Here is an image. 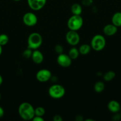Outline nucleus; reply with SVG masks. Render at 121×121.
I'll list each match as a JSON object with an SVG mask.
<instances>
[{"label": "nucleus", "mask_w": 121, "mask_h": 121, "mask_svg": "<svg viewBox=\"0 0 121 121\" xmlns=\"http://www.w3.org/2000/svg\"><path fill=\"white\" fill-rule=\"evenodd\" d=\"M105 85L102 81H98L94 85V90L96 93H102L104 89Z\"/></svg>", "instance_id": "obj_18"}, {"label": "nucleus", "mask_w": 121, "mask_h": 121, "mask_svg": "<svg viewBox=\"0 0 121 121\" xmlns=\"http://www.w3.org/2000/svg\"><path fill=\"white\" fill-rule=\"evenodd\" d=\"M14 1H17H17H21V0H14Z\"/></svg>", "instance_id": "obj_33"}, {"label": "nucleus", "mask_w": 121, "mask_h": 121, "mask_svg": "<svg viewBox=\"0 0 121 121\" xmlns=\"http://www.w3.org/2000/svg\"><path fill=\"white\" fill-rule=\"evenodd\" d=\"M72 60L68 54H64V53L58 54L56 59L58 65L62 67H70L72 63Z\"/></svg>", "instance_id": "obj_9"}, {"label": "nucleus", "mask_w": 121, "mask_h": 121, "mask_svg": "<svg viewBox=\"0 0 121 121\" xmlns=\"http://www.w3.org/2000/svg\"><path fill=\"white\" fill-rule=\"evenodd\" d=\"M83 26V19L81 15H72L67 21V27L70 30L77 31Z\"/></svg>", "instance_id": "obj_5"}, {"label": "nucleus", "mask_w": 121, "mask_h": 121, "mask_svg": "<svg viewBox=\"0 0 121 121\" xmlns=\"http://www.w3.org/2000/svg\"><path fill=\"white\" fill-rule=\"evenodd\" d=\"M116 76V73L113 71H108L103 75V79L105 81L110 82Z\"/></svg>", "instance_id": "obj_19"}, {"label": "nucleus", "mask_w": 121, "mask_h": 121, "mask_svg": "<svg viewBox=\"0 0 121 121\" xmlns=\"http://www.w3.org/2000/svg\"><path fill=\"white\" fill-rule=\"evenodd\" d=\"M28 7L33 11H39L42 9L46 4L47 0H27Z\"/></svg>", "instance_id": "obj_10"}, {"label": "nucleus", "mask_w": 121, "mask_h": 121, "mask_svg": "<svg viewBox=\"0 0 121 121\" xmlns=\"http://www.w3.org/2000/svg\"><path fill=\"white\" fill-rule=\"evenodd\" d=\"M76 118H79L78 119H77V121H82L83 120V117H82L81 115H78L77 116V117H76Z\"/></svg>", "instance_id": "obj_29"}, {"label": "nucleus", "mask_w": 121, "mask_h": 121, "mask_svg": "<svg viewBox=\"0 0 121 121\" xmlns=\"http://www.w3.org/2000/svg\"><path fill=\"white\" fill-rule=\"evenodd\" d=\"M48 94L52 99H61L65 95V89L62 85L54 84L50 86L49 88Z\"/></svg>", "instance_id": "obj_3"}, {"label": "nucleus", "mask_w": 121, "mask_h": 121, "mask_svg": "<svg viewBox=\"0 0 121 121\" xmlns=\"http://www.w3.org/2000/svg\"><path fill=\"white\" fill-rule=\"evenodd\" d=\"M2 46L0 45V56L1 55V54H2Z\"/></svg>", "instance_id": "obj_31"}, {"label": "nucleus", "mask_w": 121, "mask_h": 121, "mask_svg": "<svg viewBox=\"0 0 121 121\" xmlns=\"http://www.w3.org/2000/svg\"><path fill=\"white\" fill-rule=\"evenodd\" d=\"M68 56L72 60H75L78 57L79 55V52L78 48L75 47L74 46L71 48L68 52Z\"/></svg>", "instance_id": "obj_17"}, {"label": "nucleus", "mask_w": 121, "mask_h": 121, "mask_svg": "<svg viewBox=\"0 0 121 121\" xmlns=\"http://www.w3.org/2000/svg\"><path fill=\"white\" fill-rule=\"evenodd\" d=\"M120 113H121V111H120Z\"/></svg>", "instance_id": "obj_35"}, {"label": "nucleus", "mask_w": 121, "mask_h": 121, "mask_svg": "<svg viewBox=\"0 0 121 121\" xmlns=\"http://www.w3.org/2000/svg\"><path fill=\"white\" fill-rule=\"evenodd\" d=\"M117 31V27L112 24L106 25L103 28V33L107 36H113Z\"/></svg>", "instance_id": "obj_12"}, {"label": "nucleus", "mask_w": 121, "mask_h": 121, "mask_svg": "<svg viewBox=\"0 0 121 121\" xmlns=\"http://www.w3.org/2000/svg\"><path fill=\"white\" fill-rule=\"evenodd\" d=\"M45 109L42 106H39L36 108L34 109V113H35V116H39V117H42L45 115Z\"/></svg>", "instance_id": "obj_21"}, {"label": "nucleus", "mask_w": 121, "mask_h": 121, "mask_svg": "<svg viewBox=\"0 0 121 121\" xmlns=\"http://www.w3.org/2000/svg\"><path fill=\"white\" fill-rule=\"evenodd\" d=\"M2 82H3V79H2V77L1 76V75L0 74V86L2 85Z\"/></svg>", "instance_id": "obj_30"}, {"label": "nucleus", "mask_w": 121, "mask_h": 121, "mask_svg": "<svg viewBox=\"0 0 121 121\" xmlns=\"http://www.w3.org/2000/svg\"><path fill=\"white\" fill-rule=\"evenodd\" d=\"M112 23L117 27H121V12H116L113 15Z\"/></svg>", "instance_id": "obj_14"}, {"label": "nucleus", "mask_w": 121, "mask_h": 121, "mask_svg": "<svg viewBox=\"0 0 121 121\" xmlns=\"http://www.w3.org/2000/svg\"><path fill=\"white\" fill-rule=\"evenodd\" d=\"M32 53H33V50L30 48H27L26 50H24V52H23L22 56L25 59H29L32 57Z\"/></svg>", "instance_id": "obj_22"}, {"label": "nucleus", "mask_w": 121, "mask_h": 121, "mask_svg": "<svg viewBox=\"0 0 121 121\" xmlns=\"http://www.w3.org/2000/svg\"><path fill=\"white\" fill-rule=\"evenodd\" d=\"M43 43V39L42 35L38 33H31L27 39L28 48L32 50L38 49L42 46Z\"/></svg>", "instance_id": "obj_2"}, {"label": "nucleus", "mask_w": 121, "mask_h": 121, "mask_svg": "<svg viewBox=\"0 0 121 121\" xmlns=\"http://www.w3.org/2000/svg\"><path fill=\"white\" fill-rule=\"evenodd\" d=\"M36 79L42 83L46 82L49 81L52 78V73L51 71L46 69L39 70L36 74Z\"/></svg>", "instance_id": "obj_8"}, {"label": "nucleus", "mask_w": 121, "mask_h": 121, "mask_svg": "<svg viewBox=\"0 0 121 121\" xmlns=\"http://www.w3.org/2000/svg\"><path fill=\"white\" fill-rule=\"evenodd\" d=\"M55 51L57 54H61V53H63V52H64V47L62 45L57 44L55 47Z\"/></svg>", "instance_id": "obj_23"}, {"label": "nucleus", "mask_w": 121, "mask_h": 121, "mask_svg": "<svg viewBox=\"0 0 121 121\" xmlns=\"http://www.w3.org/2000/svg\"><path fill=\"white\" fill-rule=\"evenodd\" d=\"M106 44V41L104 37L101 34H96L91 39L90 46L96 52H100L104 49Z\"/></svg>", "instance_id": "obj_4"}, {"label": "nucleus", "mask_w": 121, "mask_h": 121, "mask_svg": "<svg viewBox=\"0 0 121 121\" xmlns=\"http://www.w3.org/2000/svg\"><path fill=\"white\" fill-rule=\"evenodd\" d=\"M94 121V120L93 119H85V121Z\"/></svg>", "instance_id": "obj_32"}, {"label": "nucleus", "mask_w": 121, "mask_h": 121, "mask_svg": "<svg viewBox=\"0 0 121 121\" xmlns=\"http://www.w3.org/2000/svg\"><path fill=\"white\" fill-rule=\"evenodd\" d=\"M1 93H0V100H1Z\"/></svg>", "instance_id": "obj_34"}, {"label": "nucleus", "mask_w": 121, "mask_h": 121, "mask_svg": "<svg viewBox=\"0 0 121 121\" xmlns=\"http://www.w3.org/2000/svg\"><path fill=\"white\" fill-rule=\"evenodd\" d=\"M53 121H62L63 119L62 117L59 115H56L53 117Z\"/></svg>", "instance_id": "obj_25"}, {"label": "nucleus", "mask_w": 121, "mask_h": 121, "mask_svg": "<svg viewBox=\"0 0 121 121\" xmlns=\"http://www.w3.org/2000/svg\"><path fill=\"white\" fill-rule=\"evenodd\" d=\"M37 17L35 14L28 12L24 14L23 17V21L26 26L28 27H33L37 23Z\"/></svg>", "instance_id": "obj_7"}, {"label": "nucleus", "mask_w": 121, "mask_h": 121, "mask_svg": "<svg viewBox=\"0 0 121 121\" xmlns=\"http://www.w3.org/2000/svg\"><path fill=\"white\" fill-rule=\"evenodd\" d=\"M32 121H44V119L42 117H39V116H34V118H33Z\"/></svg>", "instance_id": "obj_26"}, {"label": "nucleus", "mask_w": 121, "mask_h": 121, "mask_svg": "<svg viewBox=\"0 0 121 121\" xmlns=\"http://www.w3.org/2000/svg\"><path fill=\"white\" fill-rule=\"evenodd\" d=\"M71 11L72 15H81L83 11L81 5L78 3H74L71 7Z\"/></svg>", "instance_id": "obj_15"}, {"label": "nucleus", "mask_w": 121, "mask_h": 121, "mask_svg": "<svg viewBox=\"0 0 121 121\" xmlns=\"http://www.w3.org/2000/svg\"><path fill=\"white\" fill-rule=\"evenodd\" d=\"M4 115V110L0 106V118H2Z\"/></svg>", "instance_id": "obj_28"}, {"label": "nucleus", "mask_w": 121, "mask_h": 121, "mask_svg": "<svg viewBox=\"0 0 121 121\" xmlns=\"http://www.w3.org/2000/svg\"><path fill=\"white\" fill-rule=\"evenodd\" d=\"M91 50V47L90 45L88 44H84L79 46L78 50H79V54L81 55H87L90 52Z\"/></svg>", "instance_id": "obj_16"}, {"label": "nucleus", "mask_w": 121, "mask_h": 121, "mask_svg": "<svg viewBox=\"0 0 121 121\" xmlns=\"http://www.w3.org/2000/svg\"><path fill=\"white\" fill-rule=\"evenodd\" d=\"M34 107L28 102H23L19 105L18 112L20 118L24 121H30L35 116Z\"/></svg>", "instance_id": "obj_1"}, {"label": "nucleus", "mask_w": 121, "mask_h": 121, "mask_svg": "<svg viewBox=\"0 0 121 121\" xmlns=\"http://www.w3.org/2000/svg\"><path fill=\"white\" fill-rule=\"evenodd\" d=\"M65 39L68 43L72 47L78 45L80 41V36L76 31L69 30L66 33Z\"/></svg>", "instance_id": "obj_6"}, {"label": "nucleus", "mask_w": 121, "mask_h": 121, "mask_svg": "<svg viewBox=\"0 0 121 121\" xmlns=\"http://www.w3.org/2000/svg\"><path fill=\"white\" fill-rule=\"evenodd\" d=\"M92 0H83V4L85 5H90L92 4Z\"/></svg>", "instance_id": "obj_27"}, {"label": "nucleus", "mask_w": 121, "mask_h": 121, "mask_svg": "<svg viewBox=\"0 0 121 121\" xmlns=\"http://www.w3.org/2000/svg\"><path fill=\"white\" fill-rule=\"evenodd\" d=\"M107 109L112 113H115L120 112L121 106L119 103L115 100H110L107 104Z\"/></svg>", "instance_id": "obj_13"}, {"label": "nucleus", "mask_w": 121, "mask_h": 121, "mask_svg": "<svg viewBox=\"0 0 121 121\" xmlns=\"http://www.w3.org/2000/svg\"><path fill=\"white\" fill-rule=\"evenodd\" d=\"M32 60L34 63L37 64V65H39V64L42 63L44 60V57L43 55V53H42L40 51L38 50L37 49L34 50L32 53Z\"/></svg>", "instance_id": "obj_11"}, {"label": "nucleus", "mask_w": 121, "mask_h": 121, "mask_svg": "<svg viewBox=\"0 0 121 121\" xmlns=\"http://www.w3.org/2000/svg\"><path fill=\"white\" fill-rule=\"evenodd\" d=\"M9 41V37L5 34H0V45L2 46L7 44Z\"/></svg>", "instance_id": "obj_20"}, {"label": "nucleus", "mask_w": 121, "mask_h": 121, "mask_svg": "<svg viewBox=\"0 0 121 121\" xmlns=\"http://www.w3.org/2000/svg\"><path fill=\"white\" fill-rule=\"evenodd\" d=\"M121 119V113H114V115L113 116L112 119L114 121H119Z\"/></svg>", "instance_id": "obj_24"}]
</instances>
